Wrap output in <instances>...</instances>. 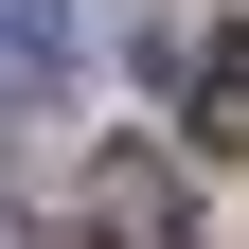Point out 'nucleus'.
<instances>
[{
    "label": "nucleus",
    "instance_id": "f257e3e1",
    "mask_svg": "<svg viewBox=\"0 0 249 249\" xmlns=\"http://www.w3.org/2000/svg\"><path fill=\"white\" fill-rule=\"evenodd\" d=\"M89 249H196V196H178V160H142V142H107V160L71 178Z\"/></svg>",
    "mask_w": 249,
    "mask_h": 249
},
{
    "label": "nucleus",
    "instance_id": "7ed1b4c3",
    "mask_svg": "<svg viewBox=\"0 0 249 249\" xmlns=\"http://www.w3.org/2000/svg\"><path fill=\"white\" fill-rule=\"evenodd\" d=\"M196 142H213V160H249V18H231V36H196Z\"/></svg>",
    "mask_w": 249,
    "mask_h": 249
},
{
    "label": "nucleus",
    "instance_id": "f03ea898",
    "mask_svg": "<svg viewBox=\"0 0 249 249\" xmlns=\"http://www.w3.org/2000/svg\"><path fill=\"white\" fill-rule=\"evenodd\" d=\"M71 89V0H0V107H53Z\"/></svg>",
    "mask_w": 249,
    "mask_h": 249
}]
</instances>
